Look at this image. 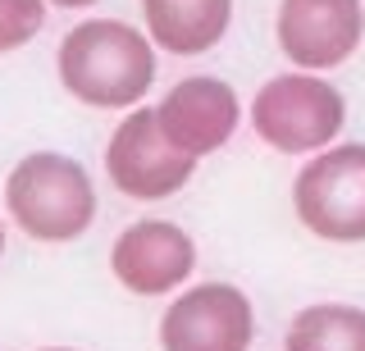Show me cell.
<instances>
[{"label": "cell", "mask_w": 365, "mask_h": 351, "mask_svg": "<svg viewBox=\"0 0 365 351\" xmlns=\"http://www.w3.org/2000/svg\"><path fill=\"white\" fill-rule=\"evenodd\" d=\"M60 78L83 105L123 110L155 83V51L119 19H91L60 41Z\"/></svg>", "instance_id": "obj_1"}, {"label": "cell", "mask_w": 365, "mask_h": 351, "mask_svg": "<svg viewBox=\"0 0 365 351\" xmlns=\"http://www.w3.org/2000/svg\"><path fill=\"white\" fill-rule=\"evenodd\" d=\"M5 206L28 237L68 242L91 224L96 192H91V178L78 160L55 155V151H37L14 164V174L5 183Z\"/></svg>", "instance_id": "obj_2"}, {"label": "cell", "mask_w": 365, "mask_h": 351, "mask_svg": "<svg viewBox=\"0 0 365 351\" xmlns=\"http://www.w3.org/2000/svg\"><path fill=\"white\" fill-rule=\"evenodd\" d=\"M347 105L342 92L324 78H269L251 100V128L260 142H269L274 151H319L342 132Z\"/></svg>", "instance_id": "obj_3"}, {"label": "cell", "mask_w": 365, "mask_h": 351, "mask_svg": "<svg viewBox=\"0 0 365 351\" xmlns=\"http://www.w3.org/2000/svg\"><path fill=\"white\" fill-rule=\"evenodd\" d=\"M297 214L315 237L365 242V146L347 142L315 155L297 178Z\"/></svg>", "instance_id": "obj_4"}, {"label": "cell", "mask_w": 365, "mask_h": 351, "mask_svg": "<svg viewBox=\"0 0 365 351\" xmlns=\"http://www.w3.org/2000/svg\"><path fill=\"white\" fill-rule=\"evenodd\" d=\"M197 169V155L178 151L174 142L160 132L155 110H137L114 128L110 151H106V174L123 197L137 201H160L178 192Z\"/></svg>", "instance_id": "obj_5"}, {"label": "cell", "mask_w": 365, "mask_h": 351, "mask_svg": "<svg viewBox=\"0 0 365 351\" xmlns=\"http://www.w3.org/2000/svg\"><path fill=\"white\" fill-rule=\"evenodd\" d=\"M251 333L256 315L233 283H201L182 292L160 320L165 351H247Z\"/></svg>", "instance_id": "obj_6"}, {"label": "cell", "mask_w": 365, "mask_h": 351, "mask_svg": "<svg viewBox=\"0 0 365 351\" xmlns=\"http://www.w3.org/2000/svg\"><path fill=\"white\" fill-rule=\"evenodd\" d=\"M365 9L361 0H283L279 46L302 69H334L361 46Z\"/></svg>", "instance_id": "obj_7"}, {"label": "cell", "mask_w": 365, "mask_h": 351, "mask_svg": "<svg viewBox=\"0 0 365 351\" xmlns=\"http://www.w3.org/2000/svg\"><path fill=\"white\" fill-rule=\"evenodd\" d=\"M110 265H114V278L128 292L165 297V292H174L192 274L197 246H192V237L178 224L146 219V224H133V229L119 233V242L110 251Z\"/></svg>", "instance_id": "obj_8"}, {"label": "cell", "mask_w": 365, "mask_h": 351, "mask_svg": "<svg viewBox=\"0 0 365 351\" xmlns=\"http://www.w3.org/2000/svg\"><path fill=\"white\" fill-rule=\"evenodd\" d=\"M155 123L187 155L220 151L237 128V96L220 78H182L174 92L160 100Z\"/></svg>", "instance_id": "obj_9"}, {"label": "cell", "mask_w": 365, "mask_h": 351, "mask_svg": "<svg viewBox=\"0 0 365 351\" xmlns=\"http://www.w3.org/2000/svg\"><path fill=\"white\" fill-rule=\"evenodd\" d=\"M151 41L174 55H201L228 32L233 0H142Z\"/></svg>", "instance_id": "obj_10"}, {"label": "cell", "mask_w": 365, "mask_h": 351, "mask_svg": "<svg viewBox=\"0 0 365 351\" xmlns=\"http://www.w3.org/2000/svg\"><path fill=\"white\" fill-rule=\"evenodd\" d=\"M288 351H365V310L306 305L288 328Z\"/></svg>", "instance_id": "obj_11"}, {"label": "cell", "mask_w": 365, "mask_h": 351, "mask_svg": "<svg viewBox=\"0 0 365 351\" xmlns=\"http://www.w3.org/2000/svg\"><path fill=\"white\" fill-rule=\"evenodd\" d=\"M46 23L41 0H0V51H19Z\"/></svg>", "instance_id": "obj_12"}, {"label": "cell", "mask_w": 365, "mask_h": 351, "mask_svg": "<svg viewBox=\"0 0 365 351\" xmlns=\"http://www.w3.org/2000/svg\"><path fill=\"white\" fill-rule=\"evenodd\" d=\"M51 5H64V9H78V5H91V0H51Z\"/></svg>", "instance_id": "obj_13"}, {"label": "cell", "mask_w": 365, "mask_h": 351, "mask_svg": "<svg viewBox=\"0 0 365 351\" xmlns=\"http://www.w3.org/2000/svg\"><path fill=\"white\" fill-rule=\"evenodd\" d=\"M0 256H5V224H0Z\"/></svg>", "instance_id": "obj_14"}, {"label": "cell", "mask_w": 365, "mask_h": 351, "mask_svg": "<svg viewBox=\"0 0 365 351\" xmlns=\"http://www.w3.org/2000/svg\"><path fill=\"white\" fill-rule=\"evenodd\" d=\"M51 351H68V347H51Z\"/></svg>", "instance_id": "obj_15"}]
</instances>
